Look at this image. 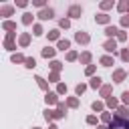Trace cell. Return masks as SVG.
I'll use <instances>...</instances> for the list:
<instances>
[{
  "label": "cell",
  "instance_id": "obj_14",
  "mask_svg": "<svg viewBox=\"0 0 129 129\" xmlns=\"http://www.w3.org/2000/svg\"><path fill=\"white\" fill-rule=\"evenodd\" d=\"M103 34H105L107 38H117V34H119V28H117L115 24H109V26H105Z\"/></svg>",
  "mask_w": 129,
  "mask_h": 129
},
{
  "label": "cell",
  "instance_id": "obj_15",
  "mask_svg": "<svg viewBox=\"0 0 129 129\" xmlns=\"http://www.w3.org/2000/svg\"><path fill=\"white\" fill-rule=\"evenodd\" d=\"M56 50H60V52H69V50H71V40H69V38H60V40L56 42Z\"/></svg>",
  "mask_w": 129,
  "mask_h": 129
},
{
  "label": "cell",
  "instance_id": "obj_38",
  "mask_svg": "<svg viewBox=\"0 0 129 129\" xmlns=\"http://www.w3.org/2000/svg\"><path fill=\"white\" fill-rule=\"evenodd\" d=\"M58 28H60V30L71 28V20H69V18H60V20H58Z\"/></svg>",
  "mask_w": 129,
  "mask_h": 129
},
{
  "label": "cell",
  "instance_id": "obj_45",
  "mask_svg": "<svg viewBox=\"0 0 129 129\" xmlns=\"http://www.w3.org/2000/svg\"><path fill=\"white\" fill-rule=\"evenodd\" d=\"M32 6H36L38 10H42V8H46L48 4H46V0H32Z\"/></svg>",
  "mask_w": 129,
  "mask_h": 129
},
{
  "label": "cell",
  "instance_id": "obj_19",
  "mask_svg": "<svg viewBox=\"0 0 129 129\" xmlns=\"http://www.w3.org/2000/svg\"><path fill=\"white\" fill-rule=\"evenodd\" d=\"M89 87H91V89H95V91H97V89H101V87H103V79H101L99 75L91 77V81H89Z\"/></svg>",
  "mask_w": 129,
  "mask_h": 129
},
{
  "label": "cell",
  "instance_id": "obj_31",
  "mask_svg": "<svg viewBox=\"0 0 129 129\" xmlns=\"http://www.w3.org/2000/svg\"><path fill=\"white\" fill-rule=\"evenodd\" d=\"M32 34H34V36H42V34H44V28H42L40 22H34V24H32Z\"/></svg>",
  "mask_w": 129,
  "mask_h": 129
},
{
  "label": "cell",
  "instance_id": "obj_24",
  "mask_svg": "<svg viewBox=\"0 0 129 129\" xmlns=\"http://www.w3.org/2000/svg\"><path fill=\"white\" fill-rule=\"evenodd\" d=\"M67 107L69 109H79V105H81V101H79V97H67Z\"/></svg>",
  "mask_w": 129,
  "mask_h": 129
},
{
  "label": "cell",
  "instance_id": "obj_32",
  "mask_svg": "<svg viewBox=\"0 0 129 129\" xmlns=\"http://www.w3.org/2000/svg\"><path fill=\"white\" fill-rule=\"evenodd\" d=\"M48 67H50V71H52V73H60L64 64H62L60 60H50V64H48Z\"/></svg>",
  "mask_w": 129,
  "mask_h": 129
},
{
  "label": "cell",
  "instance_id": "obj_7",
  "mask_svg": "<svg viewBox=\"0 0 129 129\" xmlns=\"http://www.w3.org/2000/svg\"><path fill=\"white\" fill-rule=\"evenodd\" d=\"M103 48H105L107 54H115V52H117V40H115V38H107V40L103 42Z\"/></svg>",
  "mask_w": 129,
  "mask_h": 129
},
{
  "label": "cell",
  "instance_id": "obj_5",
  "mask_svg": "<svg viewBox=\"0 0 129 129\" xmlns=\"http://www.w3.org/2000/svg\"><path fill=\"white\" fill-rule=\"evenodd\" d=\"M36 16H38L40 20H52V18H54V8H50V6H46V8H42V10H38V12H36Z\"/></svg>",
  "mask_w": 129,
  "mask_h": 129
},
{
  "label": "cell",
  "instance_id": "obj_42",
  "mask_svg": "<svg viewBox=\"0 0 129 129\" xmlns=\"http://www.w3.org/2000/svg\"><path fill=\"white\" fill-rule=\"evenodd\" d=\"M67 91H69V87H67L64 83H58V85H56V93H58V97H60V95H67Z\"/></svg>",
  "mask_w": 129,
  "mask_h": 129
},
{
  "label": "cell",
  "instance_id": "obj_11",
  "mask_svg": "<svg viewBox=\"0 0 129 129\" xmlns=\"http://www.w3.org/2000/svg\"><path fill=\"white\" fill-rule=\"evenodd\" d=\"M95 22L97 24H103V26H109L111 24V16L107 12H99V14H95Z\"/></svg>",
  "mask_w": 129,
  "mask_h": 129
},
{
  "label": "cell",
  "instance_id": "obj_10",
  "mask_svg": "<svg viewBox=\"0 0 129 129\" xmlns=\"http://www.w3.org/2000/svg\"><path fill=\"white\" fill-rule=\"evenodd\" d=\"M75 40H77L79 44H89V42H91V36H89V32H85V30H77V32H75Z\"/></svg>",
  "mask_w": 129,
  "mask_h": 129
},
{
  "label": "cell",
  "instance_id": "obj_2",
  "mask_svg": "<svg viewBox=\"0 0 129 129\" xmlns=\"http://www.w3.org/2000/svg\"><path fill=\"white\" fill-rule=\"evenodd\" d=\"M109 129H129V119L113 113V121L109 123Z\"/></svg>",
  "mask_w": 129,
  "mask_h": 129
},
{
  "label": "cell",
  "instance_id": "obj_52",
  "mask_svg": "<svg viewBox=\"0 0 129 129\" xmlns=\"http://www.w3.org/2000/svg\"><path fill=\"white\" fill-rule=\"evenodd\" d=\"M127 48H129V44H127Z\"/></svg>",
  "mask_w": 129,
  "mask_h": 129
},
{
  "label": "cell",
  "instance_id": "obj_41",
  "mask_svg": "<svg viewBox=\"0 0 129 129\" xmlns=\"http://www.w3.org/2000/svg\"><path fill=\"white\" fill-rule=\"evenodd\" d=\"M48 83H56L58 85L60 83V73H50L48 75Z\"/></svg>",
  "mask_w": 129,
  "mask_h": 129
},
{
  "label": "cell",
  "instance_id": "obj_29",
  "mask_svg": "<svg viewBox=\"0 0 129 129\" xmlns=\"http://www.w3.org/2000/svg\"><path fill=\"white\" fill-rule=\"evenodd\" d=\"M117 12H121L123 16L129 12V0H121L119 4H117Z\"/></svg>",
  "mask_w": 129,
  "mask_h": 129
},
{
  "label": "cell",
  "instance_id": "obj_47",
  "mask_svg": "<svg viewBox=\"0 0 129 129\" xmlns=\"http://www.w3.org/2000/svg\"><path fill=\"white\" fill-rule=\"evenodd\" d=\"M121 101H123L125 107H129V91H123L121 93Z\"/></svg>",
  "mask_w": 129,
  "mask_h": 129
},
{
  "label": "cell",
  "instance_id": "obj_3",
  "mask_svg": "<svg viewBox=\"0 0 129 129\" xmlns=\"http://www.w3.org/2000/svg\"><path fill=\"white\" fill-rule=\"evenodd\" d=\"M81 16H83V6L81 4H71L69 10H67V18L75 20V18H81Z\"/></svg>",
  "mask_w": 129,
  "mask_h": 129
},
{
  "label": "cell",
  "instance_id": "obj_44",
  "mask_svg": "<svg viewBox=\"0 0 129 129\" xmlns=\"http://www.w3.org/2000/svg\"><path fill=\"white\" fill-rule=\"evenodd\" d=\"M119 56H121L123 62H129V48H121L119 50Z\"/></svg>",
  "mask_w": 129,
  "mask_h": 129
},
{
  "label": "cell",
  "instance_id": "obj_13",
  "mask_svg": "<svg viewBox=\"0 0 129 129\" xmlns=\"http://www.w3.org/2000/svg\"><path fill=\"white\" fill-rule=\"evenodd\" d=\"M79 62H81V64H85V67L93 64V54H91V50H83V52H81V56H79Z\"/></svg>",
  "mask_w": 129,
  "mask_h": 129
},
{
  "label": "cell",
  "instance_id": "obj_12",
  "mask_svg": "<svg viewBox=\"0 0 129 129\" xmlns=\"http://www.w3.org/2000/svg\"><path fill=\"white\" fill-rule=\"evenodd\" d=\"M30 40H32V38H30V32H20V34H18V46H20V48H26V46L30 44Z\"/></svg>",
  "mask_w": 129,
  "mask_h": 129
},
{
  "label": "cell",
  "instance_id": "obj_18",
  "mask_svg": "<svg viewBox=\"0 0 129 129\" xmlns=\"http://www.w3.org/2000/svg\"><path fill=\"white\" fill-rule=\"evenodd\" d=\"M99 64H101V67H113V64H115V58H113L111 54H103V56L99 58Z\"/></svg>",
  "mask_w": 129,
  "mask_h": 129
},
{
  "label": "cell",
  "instance_id": "obj_35",
  "mask_svg": "<svg viewBox=\"0 0 129 129\" xmlns=\"http://www.w3.org/2000/svg\"><path fill=\"white\" fill-rule=\"evenodd\" d=\"M79 56H81V54H79L77 50H69V52H67V62H75V60H79Z\"/></svg>",
  "mask_w": 129,
  "mask_h": 129
},
{
  "label": "cell",
  "instance_id": "obj_8",
  "mask_svg": "<svg viewBox=\"0 0 129 129\" xmlns=\"http://www.w3.org/2000/svg\"><path fill=\"white\" fill-rule=\"evenodd\" d=\"M44 103H46V107H50V105H58V93H56V91H48V93H44Z\"/></svg>",
  "mask_w": 129,
  "mask_h": 129
},
{
  "label": "cell",
  "instance_id": "obj_25",
  "mask_svg": "<svg viewBox=\"0 0 129 129\" xmlns=\"http://www.w3.org/2000/svg\"><path fill=\"white\" fill-rule=\"evenodd\" d=\"M105 105H107L109 109H115V111H117V109L121 107V105H119V99H117V97H113V95H111V97H109V99L105 101Z\"/></svg>",
  "mask_w": 129,
  "mask_h": 129
},
{
  "label": "cell",
  "instance_id": "obj_46",
  "mask_svg": "<svg viewBox=\"0 0 129 129\" xmlns=\"http://www.w3.org/2000/svg\"><path fill=\"white\" fill-rule=\"evenodd\" d=\"M119 24H121V28H123V30H125V28H129V14L121 16V22H119Z\"/></svg>",
  "mask_w": 129,
  "mask_h": 129
},
{
  "label": "cell",
  "instance_id": "obj_23",
  "mask_svg": "<svg viewBox=\"0 0 129 129\" xmlns=\"http://www.w3.org/2000/svg\"><path fill=\"white\" fill-rule=\"evenodd\" d=\"M10 60H12L14 64H24V62H26V56H24L22 52H14V54L10 56Z\"/></svg>",
  "mask_w": 129,
  "mask_h": 129
},
{
  "label": "cell",
  "instance_id": "obj_27",
  "mask_svg": "<svg viewBox=\"0 0 129 129\" xmlns=\"http://www.w3.org/2000/svg\"><path fill=\"white\" fill-rule=\"evenodd\" d=\"M91 109H93L95 113H103V111H107L103 101H93V103H91Z\"/></svg>",
  "mask_w": 129,
  "mask_h": 129
},
{
  "label": "cell",
  "instance_id": "obj_22",
  "mask_svg": "<svg viewBox=\"0 0 129 129\" xmlns=\"http://www.w3.org/2000/svg\"><path fill=\"white\" fill-rule=\"evenodd\" d=\"M34 81H36V85H38V87H40V89H42L44 93H48V81H46L44 77L36 75V77H34Z\"/></svg>",
  "mask_w": 129,
  "mask_h": 129
},
{
  "label": "cell",
  "instance_id": "obj_4",
  "mask_svg": "<svg viewBox=\"0 0 129 129\" xmlns=\"http://www.w3.org/2000/svg\"><path fill=\"white\" fill-rule=\"evenodd\" d=\"M0 16L4 20H10V16H14V4H2L0 6Z\"/></svg>",
  "mask_w": 129,
  "mask_h": 129
},
{
  "label": "cell",
  "instance_id": "obj_6",
  "mask_svg": "<svg viewBox=\"0 0 129 129\" xmlns=\"http://www.w3.org/2000/svg\"><path fill=\"white\" fill-rule=\"evenodd\" d=\"M127 77H129V73H127L125 69H115V71H113V75H111L113 83H123Z\"/></svg>",
  "mask_w": 129,
  "mask_h": 129
},
{
  "label": "cell",
  "instance_id": "obj_33",
  "mask_svg": "<svg viewBox=\"0 0 129 129\" xmlns=\"http://www.w3.org/2000/svg\"><path fill=\"white\" fill-rule=\"evenodd\" d=\"M87 87H89L87 83H79V85L75 87V97H81V95H83V93L87 91Z\"/></svg>",
  "mask_w": 129,
  "mask_h": 129
},
{
  "label": "cell",
  "instance_id": "obj_26",
  "mask_svg": "<svg viewBox=\"0 0 129 129\" xmlns=\"http://www.w3.org/2000/svg\"><path fill=\"white\" fill-rule=\"evenodd\" d=\"M32 20H34V16H32V12H24V14H22V18H20V22H22L24 26H30V24H34Z\"/></svg>",
  "mask_w": 129,
  "mask_h": 129
},
{
  "label": "cell",
  "instance_id": "obj_21",
  "mask_svg": "<svg viewBox=\"0 0 129 129\" xmlns=\"http://www.w3.org/2000/svg\"><path fill=\"white\" fill-rule=\"evenodd\" d=\"M46 38H48V40H56V42H58V40H60V28H50V30L46 32Z\"/></svg>",
  "mask_w": 129,
  "mask_h": 129
},
{
  "label": "cell",
  "instance_id": "obj_49",
  "mask_svg": "<svg viewBox=\"0 0 129 129\" xmlns=\"http://www.w3.org/2000/svg\"><path fill=\"white\" fill-rule=\"evenodd\" d=\"M95 129H109V125H103V123H99V125H97Z\"/></svg>",
  "mask_w": 129,
  "mask_h": 129
},
{
  "label": "cell",
  "instance_id": "obj_16",
  "mask_svg": "<svg viewBox=\"0 0 129 129\" xmlns=\"http://www.w3.org/2000/svg\"><path fill=\"white\" fill-rule=\"evenodd\" d=\"M54 54H56V48H52V46H44V48L40 50V56H42V58L54 60Z\"/></svg>",
  "mask_w": 129,
  "mask_h": 129
},
{
  "label": "cell",
  "instance_id": "obj_37",
  "mask_svg": "<svg viewBox=\"0 0 129 129\" xmlns=\"http://www.w3.org/2000/svg\"><path fill=\"white\" fill-rule=\"evenodd\" d=\"M115 113H117V115H121V117H125V119H129V107H125V105H121Z\"/></svg>",
  "mask_w": 129,
  "mask_h": 129
},
{
  "label": "cell",
  "instance_id": "obj_36",
  "mask_svg": "<svg viewBox=\"0 0 129 129\" xmlns=\"http://www.w3.org/2000/svg\"><path fill=\"white\" fill-rule=\"evenodd\" d=\"M127 38H129V34H127V30H123V28H121L115 40H117V42H127Z\"/></svg>",
  "mask_w": 129,
  "mask_h": 129
},
{
  "label": "cell",
  "instance_id": "obj_39",
  "mask_svg": "<svg viewBox=\"0 0 129 129\" xmlns=\"http://www.w3.org/2000/svg\"><path fill=\"white\" fill-rule=\"evenodd\" d=\"M95 73H97V64H89V67H85V75H87V77H95Z\"/></svg>",
  "mask_w": 129,
  "mask_h": 129
},
{
  "label": "cell",
  "instance_id": "obj_48",
  "mask_svg": "<svg viewBox=\"0 0 129 129\" xmlns=\"http://www.w3.org/2000/svg\"><path fill=\"white\" fill-rule=\"evenodd\" d=\"M14 6H18V8H26V6H28V2H26V0H16V2H14Z\"/></svg>",
  "mask_w": 129,
  "mask_h": 129
},
{
  "label": "cell",
  "instance_id": "obj_28",
  "mask_svg": "<svg viewBox=\"0 0 129 129\" xmlns=\"http://www.w3.org/2000/svg\"><path fill=\"white\" fill-rule=\"evenodd\" d=\"M99 119H101V123H103V125H109V123L113 121V113H111V111H103Z\"/></svg>",
  "mask_w": 129,
  "mask_h": 129
},
{
  "label": "cell",
  "instance_id": "obj_43",
  "mask_svg": "<svg viewBox=\"0 0 129 129\" xmlns=\"http://www.w3.org/2000/svg\"><path fill=\"white\" fill-rule=\"evenodd\" d=\"M85 121H87V125H95V127L99 125V119H97V115H87V119H85Z\"/></svg>",
  "mask_w": 129,
  "mask_h": 129
},
{
  "label": "cell",
  "instance_id": "obj_51",
  "mask_svg": "<svg viewBox=\"0 0 129 129\" xmlns=\"http://www.w3.org/2000/svg\"><path fill=\"white\" fill-rule=\"evenodd\" d=\"M32 129H42V127H32Z\"/></svg>",
  "mask_w": 129,
  "mask_h": 129
},
{
  "label": "cell",
  "instance_id": "obj_1",
  "mask_svg": "<svg viewBox=\"0 0 129 129\" xmlns=\"http://www.w3.org/2000/svg\"><path fill=\"white\" fill-rule=\"evenodd\" d=\"M2 46H4V50H8V52L14 54V50H16V32H6Z\"/></svg>",
  "mask_w": 129,
  "mask_h": 129
},
{
  "label": "cell",
  "instance_id": "obj_53",
  "mask_svg": "<svg viewBox=\"0 0 129 129\" xmlns=\"http://www.w3.org/2000/svg\"><path fill=\"white\" fill-rule=\"evenodd\" d=\"M127 14H129V12H127Z\"/></svg>",
  "mask_w": 129,
  "mask_h": 129
},
{
  "label": "cell",
  "instance_id": "obj_20",
  "mask_svg": "<svg viewBox=\"0 0 129 129\" xmlns=\"http://www.w3.org/2000/svg\"><path fill=\"white\" fill-rule=\"evenodd\" d=\"M2 30H6V32H16V22H14V20H2Z\"/></svg>",
  "mask_w": 129,
  "mask_h": 129
},
{
  "label": "cell",
  "instance_id": "obj_30",
  "mask_svg": "<svg viewBox=\"0 0 129 129\" xmlns=\"http://www.w3.org/2000/svg\"><path fill=\"white\" fill-rule=\"evenodd\" d=\"M115 6V2L113 0H103L101 4H99V8H101V12H107V10H111Z\"/></svg>",
  "mask_w": 129,
  "mask_h": 129
},
{
  "label": "cell",
  "instance_id": "obj_9",
  "mask_svg": "<svg viewBox=\"0 0 129 129\" xmlns=\"http://www.w3.org/2000/svg\"><path fill=\"white\" fill-rule=\"evenodd\" d=\"M67 103H62V101H58V105H56V109H54V119H67Z\"/></svg>",
  "mask_w": 129,
  "mask_h": 129
},
{
  "label": "cell",
  "instance_id": "obj_40",
  "mask_svg": "<svg viewBox=\"0 0 129 129\" xmlns=\"http://www.w3.org/2000/svg\"><path fill=\"white\" fill-rule=\"evenodd\" d=\"M24 67H26V69H34V67H36V58H34V56H26Z\"/></svg>",
  "mask_w": 129,
  "mask_h": 129
},
{
  "label": "cell",
  "instance_id": "obj_17",
  "mask_svg": "<svg viewBox=\"0 0 129 129\" xmlns=\"http://www.w3.org/2000/svg\"><path fill=\"white\" fill-rule=\"evenodd\" d=\"M111 93H113V85H109V83H107V85H103V87L99 89V95H101V97H103L105 101H107V99L111 97Z\"/></svg>",
  "mask_w": 129,
  "mask_h": 129
},
{
  "label": "cell",
  "instance_id": "obj_34",
  "mask_svg": "<svg viewBox=\"0 0 129 129\" xmlns=\"http://www.w3.org/2000/svg\"><path fill=\"white\" fill-rule=\"evenodd\" d=\"M42 117H44V121H48V123H50V121L54 119V111H52L50 107H46V109L42 111Z\"/></svg>",
  "mask_w": 129,
  "mask_h": 129
},
{
  "label": "cell",
  "instance_id": "obj_50",
  "mask_svg": "<svg viewBox=\"0 0 129 129\" xmlns=\"http://www.w3.org/2000/svg\"><path fill=\"white\" fill-rule=\"evenodd\" d=\"M48 129H58V127H56L54 123H50V125H48Z\"/></svg>",
  "mask_w": 129,
  "mask_h": 129
}]
</instances>
